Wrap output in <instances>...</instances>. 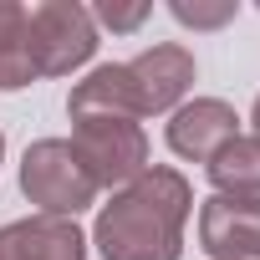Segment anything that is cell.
Instances as JSON below:
<instances>
[{
    "label": "cell",
    "mask_w": 260,
    "mask_h": 260,
    "mask_svg": "<svg viewBox=\"0 0 260 260\" xmlns=\"http://www.w3.org/2000/svg\"><path fill=\"white\" fill-rule=\"evenodd\" d=\"M31 56H26V6L0 0V92H21L31 87Z\"/></svg>",
    "instance_id": "30bf717a"
},
{
    "label": "cell",
    "mask_w": 260,
    "mask_h": 260,
    "mask_svg": "<svg viewBox=\"0 0 260 260\" xmlns=\"http://www.w3.org/2000/svg\"><path fill=\"white\" fill-rule=\"evenodd\" d=\"M77 122V158L87 164V174L97 179V189L107 184H133L148 169V138L138 122L127 117H72Z\"/></svg>",
    "instance_id": "277c9868"
},
{
    "label": "cell",
    "mask_w": 260,
    "mask_h": 260,
    "mask_svg": "<svg viewBox=\"0 0 260 260\" xmlns=\"http://www.w3.org/2000/svg\"><path fill=\"white\" fill-rule=\"evenodd\" d=\"M250 122H255V143H260V97H255V112H250Z\"/></svg>",
    "instance_id": "4fadbf2b"
},
{
    "label": "cell",
    "mask_w": 260,
    "mask_h": 260,
    "mask_svg": "<svg viewBox=\"0 0 260 260\" xmlns=\"http://www.w3.org/2000/svg\"><path fill=\"white\" fill-rule=\"evenodd\" d=\"M21 194L51 219H77L87 204H97V179L67 138H41L21 158Z\"/></svg>",
    "instance_id": "7a4b0ae2"
},
{
    "label": "cell",
    "mask_w": 260,
    "mask_h": 260,
    "mask_svg": "<svg viewBox=\"0 0 260 260\" xmlns=\"http://www.w3.org/2000/svg\"><path fill=\"white\" fill-rule=\"evenodd\" d=\"M189 179L179 169L148 164L133 184H122L112 204H102L92 240L102 260H179L184 219H189Z\"/></svg>",
    "instance_id": "6da1fadb"
},
{
    "label": "cell",
    "mask_w": 260,
    "mask_h": 260,
    "mask_svg": "<svg viewBox=\"0 0 260 260\" xmlns=\"http://www.w3.org/2000/svg\"><path fill=\"white\" fill-rule=\"evenodd\" d=\"M235 127H240V117H235L230 102H219V97H194V102H184V107L169 117V148H174L179 158L209 164L224 143L240 138Z\"/></svg>",
    "instance_id": "52a82bcc"
},
{
    "label": "cell",
    "mask_w": 260,
    "mask_h": 260,
    "mask_svg": "<svg viewBox=\"0 0 260 260\" xmlns=\"http://www.w3.org/2000/svg\"><path fill=\"white\" fill-rule=\"evenodd\" d=\"M122 77H127V92H133L138 117L169 112V107H179L184 92L194 87V56H189L184 46H148L143 56L122 61Z\"/></svg>",
    "instance_id": "5b68a950"
},
{
    "label": "cell",
    "mask_w": 260,
    "mask_h": 260,
    "mask_svg": "<svg viewBox=\"0 0 260 260\" xmlns=\"http://www.w3.org/2000/svg\"><path fill=\"white\" fill-rule=\"evenodd\" d=\"M97 51V21L72 0H46L26 11V56L36 77H67L72 67L92 61Z\"/></svg>",
    "instance_id": "3957f363"
},
{
    "label": "cell",
    "mask_w": 260,
    "mask_h": 260,
    "mask_svg": "<svg viewBox=\"0 0 260 260\" xmlns=\"http://www.w3.org/2000/svg\"><path fill=\"white\" fill-rule=\"evenodd\" d=\"M209 184L214 194L230 199H260V143L255 138H235L209 158Z\"/></svg>",
    "instance_id": "9c48e42d"
},
{
    "label": "cell",
    "mask_w": 260,
    "mask_h": 260,
    "mask_svg": "<svg viewBox=\"0 0 260 260\" xmlns=\"http://www.w3.org/2000/svg\"><path fill=\"white\" fill-rule=\"evenodd\" d=\"M148 16H153V6H143V0H138V6H117V0H102V6L92 11V21H102L107 31H138Z\"/></svg>",
    "instance_id": "7c38bea8"
},
{
    "label": "cell",
    "mask_w": 260,
    "mask_h": 260,
    "mask_svg": "<svg viewBox=\"0 0 260 260\" xmlns=\"http://www.w3.org/2000/svg\"><path fill=\"white\" fill-rule=\"evenodd\" d=\"M174 21H184V26H194V31H214V26H224V21H235V0H219V6H189V0H174Z\"/></svg>",
    "instance_id": "8fae6325"
},
{
    "label": "cell",
    "mask_w": 260,
    "mask_h": 260,
    "mask_svg": "<svg viewBox=\"0 0 260 260\" xmlns=\"http://www.w3.org/2000/svg\"><path fill=\"white\" fill-rule=\"evenodd\" d=\"M0 158H6V133H0Z\"/></svg>",
    "instance_id": "5bb4252c"
},
{
    "label": "cell",
    "mask_w": 260,
    "mask_h": 260,
    "mask_svg": "<svg viewBox=\"0 0 260 260\" xmlns=\"http://www.w3.org/2000/svg\"><path fill=\"white\" fill-rule=\"evenodd\" d=\"M0 260H87V240L77 219L31 214L0 230Z\"/></svg>",
    "instance_id": "ba28073f"
},
{
    "label": "cell",
    "mask_w": 260,
    "mask_h": 260,
    "mask_svg": "<svg viewBox=\"0 0 260 260\" xmlns=\"http://www.w3.org/2000/svg\"><path fill=\"white\" fill-rule=\"evenodd\" d=\"M199 245L214 260H260V199H230V194L204 199Z\"/></svg>",
    "instance_id": "8992f818"
}]
</instances>
